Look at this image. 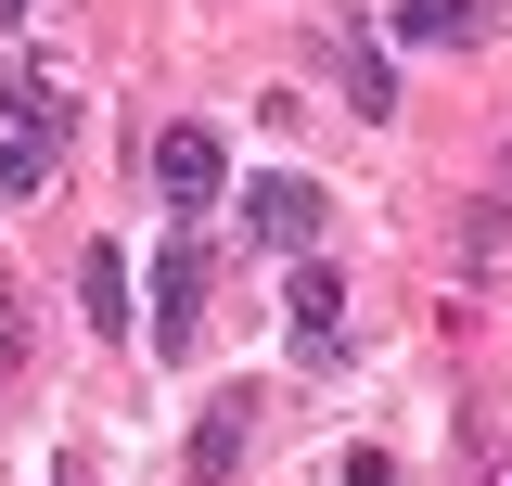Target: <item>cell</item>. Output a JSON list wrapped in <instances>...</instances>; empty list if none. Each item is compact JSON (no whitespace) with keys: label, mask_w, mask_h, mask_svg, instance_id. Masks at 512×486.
Listing matches in <instances>:
<instances>
[{"label":"cell","mask_w":512,"mask_h":486,"mask_svg":"<svg viewBox=\"0 0 512 486\" xmlns=\"http://www.w3.org/2000/svg\"><path fill=\"white\" fill-rule=\"evenodd\" d=\"M141 333H154V359H192V333H205V243L192 231L154 256V320Z\"/></svg>","instance_id":"1"},{"label":"cell","mask_w":512,"mask_h":486,"mask_svg":"<svg viewBox=\"0 0 512 486\" xmlns=\"http://www.w3.org/2000/svg\"><path fill=\"white\" fill-rule=\"evenodd\" d=\"M52 167H64V90H52V77H39V90L13 103V154H0V192L26 205V192L52 180Z\"/></svg>","instance_id":"2"},{"label":"cell","mask_w":512,"mask_h":486,"mask_svg":"<svg viewBox=\"0 0 512 486\" xmlns=\"http://www.w3.org/2000/svg\"><path fill=\"white\" fill-rule=\"evenodd\" d=\"M333 307H346V295H333V269L308 256L295 295H282V346H295V371H333V359H346V320H333Z\"/></svg>","instance_id":"3"},{"label":"cell","mask_w":512,"mask_h":486,"mask_svg":"<svg viewBox=\"0 0 512 486\" xmlns=\"http://www.w3.org/2000/svg\"><path fill=\"white\" fill-rule=\"evenodd\" d=\"M154 192H167L180 218H205V205L231 192V154H218L205 128H167V141H154Z\"/></svg>","instance_id":"4"},{"label":"cell","mask_w":512,"mask_h":486,"mask_svg":"<svg viewBox=\"0 0 512 486\" xmlns=\"http://www.w3.org/2000/svg\"><path fill=\"white\" fill-rule=\"evenodd\" d=\"M320 218H333V205H320V180H256V192H244V231L282 243V256H308Z\"/></svg>","instance_id":"5"},{"label":"cell","mask_w":512,"mask_h":486,"mask_svg":"<svg viewBox=\"0 0 512 486\" xmlns=\"http://www.w3.org/2000/svg\"><path fill=\"white\" fill-rule=\"evenodd\" d=\"M244 423H256V397H244V384H218L205 423H192V486H218L231 461H244Z\"/></svg>","instance_id":"6"},{"label":"cell","mask_w":512,"mask_h":486,"mask_svg":"<svg viewBox=\"0 0 512 486\" xmlns=\"http://www.w3.org/2000/svg\"><path fill=\"white\" fill-rule=\"evenodd\" d=\"M384 26H397V39H423V52H474V26H487V13H474V0H397Z\"/></svg>","instance_id":"7"},{"label":"cell","mask_w":512,"mask_h":486,"mask_svg":"<svg viewBox=\"0 0 512 486\" xmlns=\"http://www.w3.org/2000/svg\"><path fill=\"white\" fill-rule=\"evenodd\" d=\"M333 64H346V103H359V116H397V64L372 52V26H346V39H333Z\"/></svg>","instance_id":"8"},{"label":"cell","mask_w":512,"mask_h":486,"mask_svg":"<svg viewBox=\"0 0 512 486\" xmlns=\"http://www.w3.org/2000/svg\"><path fill=\"white\" fill-rule=\"evenodd\" d=\"M77 307H90L103 333H128V256H116V243H90V256H77Z\"/></svg>","instance_id":"9"},{"label":"cell","mask_w":512,"mask_h":486,"mask_svg":"<svg viewBox=\"0 0 512 486\" xmlns=\"http://www.w3.org/2000/svg\"><path fill=\"white\" fill-rule=\"evenodd\" d=\"M333 486H397V461H384V448H346V474Z\"/></svg>","instance_id":"10"},{"label":"cell","mask_w":512,"mask_h":486,"mask_svg":"<svg viewBox=\"0 0 512 486\" xmlns=\"http://www.w3.org/2000/svg\"><path fill=\"white\" fill-rule=\"evenodd\" d=\"M487 486H512V448H500V435H487Z\"/></svg>","instance_id":"11"},{"label":"cell","mask_w":512,"mask_h":486,"mask_svg":"<svg viewBox=\"0 0 512 486\" xmlns=\"http://www.w3.org/2000/svg\"><path fill=\"white\" fill-rule=\"evenodd\" d=\"M0 13H13V0H0Z\"/></svg>","instance_id":"12"}]
</instances>
